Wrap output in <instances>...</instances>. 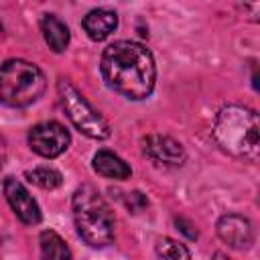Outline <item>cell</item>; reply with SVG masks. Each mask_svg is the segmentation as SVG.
<instances>
[{"mask_svg":"<svg viewBox=\"0 0 260 260\" xmlns=\"http://www.w3.org/2000/svg\"><path fill=\"white\" fill-rule=\"evenodd\" d=\"M144 144V152L156 160V162H167V165H179L185 160V150L183 146L171 138V136H162V134H150L142 140Z\"/></svg>","mask_w":260,"mask_h":260,"instance_id":"obj_9","label":"cell"},{"mask_svg":"<svg viewBox=\"0 0 260 260\" xmlns=\"http://www.w3.org/2000/svg\"><path fill=\"white\" fill-rule=\"evenodd\" d=\"M116 26H118V16L108 8H93L83 18V28L91 41H104L116 30Z\"/></svg>","mask_w":260,"mask_h":260,"instance_id":"obj_10","label":"cell"},{"mask_svg":"<svg viewBox=\"0 0 260 260\" xmlns=\"http://www.w3.org/2000/svg\"><path fill=\"white\" fill-rule=\"evenodd\" d=\"M126 205H128V209L130 211H140V209H144L146 205H148V201H146V197L140 193V191H132V193H128L126 195Z\"/></svg>","mask_w":260,"mask_h":260,"instance_id":"obj_16","label":"cell"},{"mask_svg":"<svg viewBox=\"0 0 260 260\" xmlns=\"http://www.w3.org/2000/svg\"><path fill=\"white\" fill-rule=\"evenodd\" d=\"M0 39H2V24H0Z\"/></svg>","mask_w":260,"mask_h":260,"instance_id":"obj_20","label":"cell"},{"mask_svg":"<svg viewBox=\"0 0 260 260\" xmlns=\"http://www.w3.org/2000/svg\"><path fill=\"white\" fill-rule=\"evenodd\" d=\"M93 169L95 173H100L102 177H108V179H128L130 177V167L114 152L110 150H100L95 156H93Z\"/></svg>","mask_w":260,"mask_h":260,"instance_id":"obj_12","label":"cell"},{"mask_svg":"<svg viewBox=\"0 0 260 260\" xmlns=\"http://www.w3.org/2000/svg\"><path fill=\"white\" fill-rule=\"evenodd\" d=\"M156 252H158V256L162 260H191L189 250L183 244H179V242H175L171 238L158 240L156 242Z\"/></svg>","mask_w":260,"mask_h":260,"instance_id":"obj_15","label":"cell"},{"mask_svg":"<svg viewBox=\"0 0 260 260\" xmlns=\"http://www.w3.org/2000/svg\"><path fill=\"white\" fill-rule=\"evenodd\" d=\"M213 138L228 154L244 160H256L260 154L258 114L246 106H225L215 118Z\"/></svg>","mask_w":260,"mask_h":260,"instance_id":"obj_2","label":"cell"},{"mask_svg":"<svg viewBox=\"0 0 260 260\" xmlns=\"http://www.w3.org/2000/svg\"><path fill=\"white\" fill-rule=\"evenodd\" d=\"M45 73L35 63L12 59L0 67V102L10 108L30 106L45 93Z\"/></svg>","mask_w":260,"mask_h":260,"instance_id":"obj_4","label":"cell"},{"mask_svg":"<svg viewBox=\"0 0 260 260\" xmlns=\"http://www.w3.org/2000/svg\"><path fill=\"white\" fill-rule=\"evenodd\" d=\"M69 140H71L69 132L59 122H41L32 126L28 132L30 148L45 158H55L61 152H65L69 146Z\"/></svg>","mask_w":260,"mask_h":260,"instance_id":"obj_6","label":"cell"},{"mask_svg":"<svg viewBox=\"0 0 260 260\" xmlns=\"http://www.w3.org/2000/svg\"><path fill=\"white\" fill-rule=\"evenodd\" d=\"M73 221L77 234L93 248L108 246L114 240V213L91 185H81L73 193Z\"/></svg>","mask_w":260,"mask_h":260,"instance_id":"obj_3","label":"cell"},{"mask_svg":"<svg viewBox=\"0 0 260 260\" xmlns=\"http://www.w3.org/2000/svg\"><path fill=\"white\" fill-rule=\"evenodd\" d=\"M213 260H230V258H228L225 254H221V252H217V254L213 256Z\"/></svg>","mask_w":260,"mask_h":260,"instance_id":"obj_18","label":"cell"},{"mask_svg":"<svg viewBox=\"0 0 260 260\" xmlns=\"http://www.w3.org/2000/svg\"><path fill=\"white\" fill-rule=\"evenodd\" d=\"M39 244H41V258L43 260H71V252H69L65 240L57 232H53V230L41 232Z\"/></svg>","mask_w":260,"mask_h":260,"instance_id":"obj_13","label":"cell"},{"mask_svg":"<svg viewBox=\"0 0 260 260\" xmlns=\"http://www.w3.org/2000/svg\"><path fill=\"white\" fill-rule=\"evenodd\" d=\"M57 91H59V100H61V106L67 118L79 132H83L89 138H98V140L110 136V126L104 120V116L98 110H93L91 104L67 79H59Z\"/></svg>","mask_w":260,"mask_h":260,"instance_id":"obj_5","label":"cell"},{"mask_svg":"<svg viewBox=\"0 0 260 260\" xmlns=\"http://www.w3.org/2000/svg\"><path fill=\"white\" fill-rule=\"evenodd\" d=\"M177 225H181V232H185L189 238H197V232H195V230H189L191 225H189L185 219H177Z\"/></svg>","mask_w":260,"mask_h":260,"instance_id":"obj_17","label":"cell"},{"mask_svg":"<svg viewBox=\"0 0 260 260\" xmlns=\"http://www.w3.org/2000/svg\"><path fill=\"white\" fill-rule=\"evenodd\" d=\"M2 156H4V146H2V140H0V167H2Z\"/></svg>","mask_w":260,"mask_h":260,"instance_id":"obj_19","label":"cell"},{"mask_svg":"<svg viewBox=\"0 0 260 260\" xmlns=\"http://www.w3.org/2000/svg\"><path fill=\"white\" fill-rule=\"evenodd\" d=\"M41 30L45 37V43L49 45V49H53L55 53H63L67 43H69V28L65 26V22L55 16V14H45L41 20Z\"/></svg>","mask_w":260,"mask_h":260,"instance_id":"obj_11","label":"cell"},{"mask_svg":"<svg viewBox=\"0 0 260 260\" xmlns=\"http://www.w3.org/2000/svg\"><path fill=\"white\" fill-rule=\"evenodd\" d=\"M102 75L110 89L116 93L142 100L154 89L156 67L152 53L134 41H118L102 55Z\"/></svg>","mask_w":260,"mask_h":260,"instance_id":"obj_1","label":"cell"},{"mask_svg":"<svg viewBox=\"0 0 260 260\" xmlns=\"http://www.w3.org/2000/svg\"><path fill=\"white\" fill-rule=\"evenodd\" d=\"M4 195H6L12 211L16 213V217L22 223L35 225V223L41 221V209H39L37 201L32 199V195L26 191V187L20 181L8 177L4 181Z\"/></svg>","mask_w":260,"mask_h":260,"instance_id":"obj_7","label":"cell"},{"mask_svg":"<svg viewBox=\"0 0 260 260\" xmlns=\"http://www.w3.org/2000/svg\"><path fill=\"white\" fill-rule=\"evenodd\" d=\"M217 236L236 250H246L254 242V228L252 223L238 213H228L217 221Z\"/></svg>","mask_w":260,"mask_h":260,"instance_id":"obj_8","label":"cell"},{"mask_svg":"<svg viewBox=\"0 0 260 260\" xmlns=\"http://www.w3.org/2000/svg\"><path fill=\"white\" fill-rule=\"evenodd\" d=\"M26 177H28V181L35 183L37 187L49 189V191H51V189H57V187L63 183L61 173L55 171V169H51V167H37V169H32V171H28Z\"/></svg>","mask_w":260,"mask_h":260,"instance_id":"obj_14","label":"cell"}]
</instances>
